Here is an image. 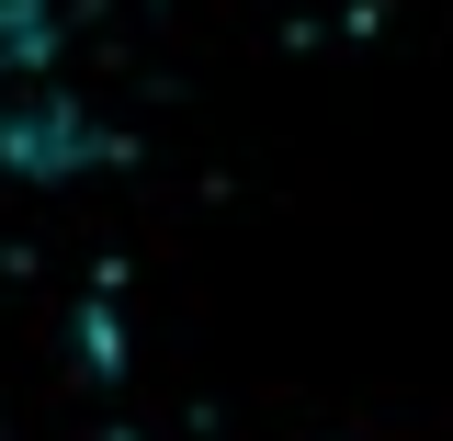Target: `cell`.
I'll list each match as a JSON object with an SVG mask.
<instances>
[{
    "mask_svg": "<svg viewBox=\"0 0 453 441\" xmlns=\"http://www.w3.org/2000/svg\"><path fill=\"white\" fill-rule=\"evenodd\" d=\"M103 125L80 103H0V170L12 181H80V170H103Z\"/></svg>",
    "mask_w": 453,
    "mask_h": 441,
    "instance_id": "6da1fadb",
    "label": "cell"
},
{
    "mask_svg": "<svg viewBox=\"0 0 453 441\" xmlns=\"http://www.w3.org/2000/svg\"><path fill=\"white\" fill-rule=\"evenodd\" d=\"M46 57V11L35 0H0V68H35Z\"/></svg>",
    "mask_w": 453,
    "mask_h": 441,
    "instance_id": "7a4b0ae2",
    "label": "cell"
}]
</instances>
